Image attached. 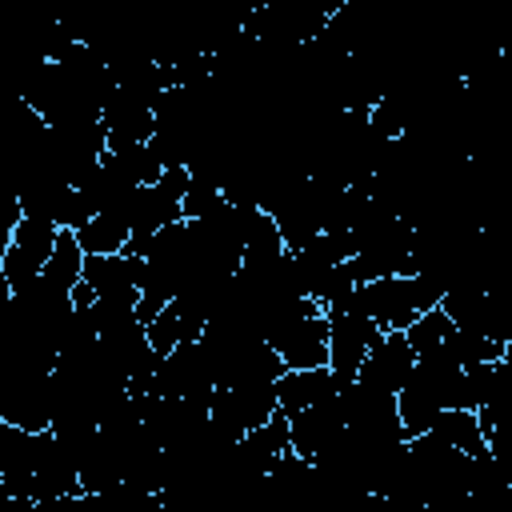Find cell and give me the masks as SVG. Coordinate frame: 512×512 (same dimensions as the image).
Instances as JSON below:
<instances>
[{
	"label": "cell",
	"instance_id": "6da1fadb",
	"mask_svg": "<svg viewBox=\"0 0 512 512\" xmlns=\"http://www.w3.org/2000/svg\"><path fill=\"white\" fill-rule=\"evenodd\" d=\"M448 408H464V368L440 344L436 352L416 356L404 388L396 392V416H400L404 440L428 432L432 420Z\"/></svg>",
	"mask_w": 512,
	"mask_h": 512
},
{
	"label": "cell",
	"instance_id": "7a4b0ae2",
	"mask_svg": "<svg viewBox=\"0 0 512 512\" xmlns=\"http://www.w3.org/2000/svg\"><path fill=\"white\" fill-rule=\"evenodd\" d=\"M408 456V484H412V500L432 508V512H448L456 500L468 496V468L472 456L448 448L436 432H420L404 444Z\"/></svg>",
	"mask_w": 512,
	"mask_h": 512
},
{
	"label": "cell",
	"instance_id": "3957f363",
	"mask_svg": "<svg viewBox=\"0 0 512 512\" xmlns=\"http://www.w3.org/2000/svg\"><path fill=\"white\" fill-rule=\"evenodd\" d=\"M444 288L428 276H380L368 284H356L352 304L380 328V332H404L420 312L436 308Z\"/></svg>",
	"mask_w": 512,
	"mask_h": 512
},
{
	"label": "cell",
	"instance_id": "277c9868",
	"mask_svg": "<svg viewBox=\"0 0 512 512\" xmlns=\"http://www.w3.org/2000/svg\"><path fill=\"white\" fill-rule=\"evenodd\" d=\"M264 344L280 356L284 372L328 364V312L316 300H288L264 332Z\"/></svg>",
	"mask_w": 512,
	"mask_h": 512
},
{
	"label": "cell",
	"instance_id": "5b68a950",
	"mask_svg": "<svg viewBox=\"0 0 512 512\" xmlns=\"http://www.w3.org/2000/svg\"><path fill=\"white\" fill-rule=\"evenodd\" d=\"M336 404H340L344 428L352 436L376 440V444H404V428H400L392 392H380V388H372L364 380H352V384H340Z\"/></svg>",
	"mask_w": 512,
	"mask_h": 512
},
{
	"label": "cell",
	"instance_id": "8992f818",
	"mask_svg": "<svg viewBox=\"0 0 512 512\" xmlns=\"http://www.w3.org/2000/svg\"><path fill=\"white\" fill-rule=\"evenodd\" d=\"M276 384H236V388H212L208 400V424L216 436L236 444L244 432L260 428L268 416H276Z\"/></svg>",
	"mask_w": 512,
	"mask_h": 512
},
{
	"label": "cell",
	"instance_id": "52a82bcc",
	"mask_svg": "<svg viewBox=\"0 0 512 512\" xmlns=\"http://www.w3.org/2000/svg\"><path fill=\"white\" fill-rule=\"evenodd\" d=\"M440 312L452 320L456 332H472L496 344H512V320L496 292H484L476 284H456L440 296Z\"/></svg>",
	"mask_w": 512,
	"mask_h": 512
},
{
	"label": "cell",
	"instance_id": "ba28073f",
	"mask_svg": "<svg viewBox=\"0 0 512 512\" xmlns=\"http://www.w3.org/2000/svg\"><path fill=\"white\" fill-rule=\"evenodd\" d=\"M328 312V368L336 376V384H352L360 360L368 356V348L376 344L380 328L348 300L340 308H324Z\"/></svg>",
	"mask_w": 512,
	"mask_h": 512
},
{
	"label": "cell",
	"instance_id": "9c48e42d",
	"mask_svg": "<svg viewBox=\"0 0 512 512\" xmlns=\"http://www.w3.org/2000/svg\"><path fill=\"white\" fill-rule=\"evenodd\" d=\"M140 424L148 432V440L164 452L188 444L204 424H208V404L200 400H164V396H144L140 408Z\"/></svg>",
	"mask_w": 512,
	"mask_h": 512
},
{
	"label": "cell",
	"instance_id": "30bf717a",
	"mask_svg": "<svg viewBox=\"0 0 512 512\" xmlns=\"http://www.w3.org/2000/svg\"><path fill=\"white\" fill-rule=\"evenodd\" d=\"M140 276H144V260L128 248L116 256H84L80 268V284H88L100 304H124V308H136Z\"/></svg>",
	"mask_w": 512,
	"mask_h": 512
},
{
	"label": "cell",
	"instance_id": "8fae6325",
	"mask_svg": "<svg viewBox=\"0 0 512 512\" xmlns=\"http://www.w3.org/2000/svg\"><path fill=\"white\" fill-rule=\"evenodd\" d=\"M52 248H56V228L52 224H44V220H20L16 232H12V240H8V248H4V280H8V288L16 292V288L32 284L44 272Z\"/></svg>",
	"mask_w": 512,
	"mask_h": 512
},
{
	"label": "cell",
	"instance_id": "7c38bea8",
	"mask_svg": "<svg viewBox=\"0 0 512 512\" xmlns=\"http://www.w3.org/2000/svg\"><path fill=\"white\" fill-rule=\"evenodd\" d=\"M408 252H412V228H408L404 220H392L380 236H372V240L348 260V268H352L356 284H368V280H380V276H400Z\"/></svg>",
	"mask_w": 512,
	"mask_h": 512
},
{
	"label": "cell",
	"instance_id": "4fadbf2b",
	"mask_svg": "<svg viewBox=\"0 0 512 512\" xmlns=\"http://www.w3.org/2000/svg\"><path fill=\"white\" fill-rule=\"evenodd\" d=\"M412 364H416V356H412V348H408L404 332H380V336H376V344L368 348V356L360 360L356 380H364V384H372V388H380V392H392V396H396V392L404 388V380H408Z\"/></svg>",
	"mask_w": 512,
	"mask_h": 512
},
{
	"label": "cell",
	"instance_id": "5bb4252c",
	"mask_svg": "<svg viewBox=\"0 0 512 512\" xmlns=\"http://www.w3.org/2000/svg\"><path fill=\"white\" fill-rule=\"evenodd\" d=\"M340 432H344V416H340L336 396L288 416V444H292V452L300 460H316Z\"/></svg>",
	"mask_w": 512,
	"mask_h": 512
},
{
	"label": "cell",
	"instance_id": "9a60e30c",
	"mask_svg": "<svg viewBox=\"0 0 512 512\" xmlns=\"http://www.w3.org/2000/svg\"><path fill=\"white\" fill-rule=\"evenodd\" d=\"M100 128H104L108 148H124V144H148L156 120H152V108L144 100L116 88L100 108Z\"/></svg>",
	"mask_w": 512,
	"mask_h": 512
},
{
	"label": "cell",
	"instance_id": "2e32d148",
	"mask_svg": "<svg viewBox=\"0 0 512 512\" xmlns=\"http://www.w3.org/2000/svg\"><path fill=\"white\" fill-rule=\"evenodd\" d=\"M336 392H340V384H336V376H332L328 364H324V368L284 372V376L276 380V404H280L284 416H292V412H300V408H312V404H320V400H332Z\"/></svg>",
	"mask_w": 512,
	"mask_h": 512
},
{
	"label": "cell",
	"instance_id": "e0dca14e",
	"mask_svg": "<svg viewBox=\"0 0 512 512\" xmlns=\"http://www.w3.org/2000/svg\"><path fill=\"white\" fill-rule=\"evenodd\" d=\"M428 432H436L448 448H456V452H464V456L488 452V440H484V432H480V424H476V412H468V408H448V412H440Z\"/></svg>",
	"mask_w": 512,
	"mask_h": 512
},
{
	"label": "cell",
	"instance_id": "ac0fdd59",
	"mask_svg": "<svg viewBox=\"0 0 512 512\" xmlns=\"http://www.w3.org/2000/svg\"><path fill=\"white\" fill-rule=\"evenodd\" d=\"M200 324L196 320H188L172 300L160 308V316L152 320V324H144V336H148V344H152V352L156 356H168L176 344H188V340H200Z\"/></svg>",
	"mask_w": 512,
	"mask_h": 512
},
{
	"label": "cell",
	"instance_id": "d6986e66",
	"mask_svg": "<svg viewBox=\"0 0 512 512\" xmlns=\"http://www.w3.org/2000/svg\"><path fill=\"white\" fill-rule=\"evenodd\" d=\"M80 268H84V252H80L76 236L72 232H56V248H52V256H48L40 276L48 284H56L60 292H72L80 284Z\"/></svg>",
	"mask_w": 512,
	"mask_h": 512
},
{
	"label": "cell",
	"instance_id": "ffe728a7",
	"mask_svg": "<svg viewBox=\"0 0 512 512\" xmlns=\"http://www.w3.org/2000/svg\"><path fill=\"white\" fill-rule=\"evenodd\" d=\"M448 356L460 364V368H480V364H500L508 360V344H496V340H484V336H472V332H448L444 340Z\"/></svg>",
	"mask_w": 512,
	"mask_h": 512
},
{
	"label": "cell",
	"instance_id": "44dd1931",
	"mask_svg": "<svg viewBox=\"0 0 512 512\" xmlns=\"http://www.w3.org/2000/svg\"><path fill=\"white\" fill-rule=\"evenodd\" d=\"M448 332H452V320H448V316L440 312V304H436V308L420 312V316L404 328V340H408L412 356H428V352H436V348L448 340Z\"/></svg>",
	"mask_w": 512,
	"mask_h": 512
},
{
	"label": "cell",
	"instance_id": "7402d4cb",
	"mask_svg": "<svg viewBox=\"0 0 512 512\" xmlns=\"http://www.w3.org/2000/svg\"><path fill=\"white\" fill-rule=\"evenodd\" d=\"M20 220H24V212H20V196L8 192V188H0V244L12 240V232H16Z\"/></svg>",
	"mask_w": 512,
	"mask_h": 512
},
{
	"label": "cell",
	"instance_id": "603a6c76",
	"mask_svg": "<svg viewBox=\"0 0 512 512\" xmlns=\"http://www.w3.org/2000/svg\"><path fill=\"white\" fill-rule=\"evenodd\" d=\"M392 512H432V508H424L416 500H392Z\"/></svg>",
	"mask_w": 512,
	"mask_h": 512
}]
</instances>
